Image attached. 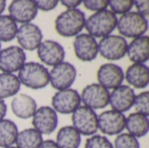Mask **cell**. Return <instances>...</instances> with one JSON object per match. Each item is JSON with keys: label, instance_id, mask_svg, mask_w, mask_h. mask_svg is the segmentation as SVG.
<instances>
[{"label": "cell", "instance_id": "cell-3", "mask_svg": "<svg viewBox=\"0 0 149 148\" xmlns=\"http://www.w3.org/2000/svg\"><path fill=\"white\" fill-rule=\"evenodd\" d=\"M17 78L22 85L32 89H43L49 84V72L45 65L37 62H27L18 71Z\"/></svg>", "mask_w": 149, "mask_h": 148}, {"label": "cell", "instance_id": "cell-22", "mask_svg": "<svg viewBox=\"0 0 149 148\" xmlns=\"http://www.w3.org/2000/svg\"><path fill=\"white\" fill-rule=\"evenodd\" d=\"M125 128L127 130V133L134 138H142L148 133V118L138 113H131L127 118H126Z\"/></svg>", "mask_w": 149, "mask_h": 148}, {"label": "cell", "instance_id": "cell-25", "mask_svg": "<svg viewBox=\"0 0 149 148\" xmlns=\"http://www.w3.org/2000/svg\"><path fill=\"white\" fill-rule=\"evenodd\" d=\"M42 142V134L34 128H27L17 133L15 144L17 148H38Z\"/></svg>", "mask_w": 149, "mask_h": 148}, {"label": "cell", "instance_id": "cell-15", "mask_svg": "<svg viewBox=\"0 0 149 148\" xmlns=\"http://www.w3.org/2000/svg\"><path fill=\"white\" fill-rule=\"evenodd\" d=\"M73 49L76 57L83 62L94 60L99 53L96 39L87 33H79L75 37Z\"/></svg>", "mask_w": 149, "mask_h": 148}, {"label": "cell", "instance_id": "cell-24", "mask_svg": "<svg viewBox=\"0 0 149 148\" xmlns=\"http://www.w3.org/2000/svg\"><path fill=\"white\" fill-rule=\"evenodd\" d=\"M20 86L21 83L17 75L2 72L0 74V99L16 96Z\"/></svg>", "mask_w": 149, "mask_h": 148}, {"label": "cell", "instance_id": "cell-40", "mask_svg": "<svg viewBox=\"0 0 149 148\" xmlns=\"http://www.w3.org/2000/svg\"><path fill=\"white\" fill-rule=\"evenodd\" d=\"M0 51H1V42H0Z\"/></svg>", "mask_w": 149, "mask_h": 148}, {"label": "cell", "instance_id": "cell-26", "mask_svg": "<svg viewBox=\"0 0 149 148\" xmlns=\"http://www.w3.org/2000/svg\"><path fill=\"white\" fill-rule=\"evenodd\" d=\"M17 133V126L13 121L4 119L0 120V147H12Z\"/></svg>", "mask_w": 149, "mask_h": 148}, {"label": "cell", "instance_id": "cell-34", "mask_svg": "<svg viewBox=\"0 0 149 148\" xmlns=\"http://www.w3.org/2000/svg\"><path fill=\"white\" fill-rule=\"evenodd\" d=\"M134 5H135L136 10L139 14L145 17L146 18L149 15V2L148 0H135L134 1Z\"/></svg>", "mask_w": 149, "mask_h": 148}, {"label": "cell", "instance_id": "cell-29", "mask_svg": "<svg viewBox=\"0 0 149 148\" xmlns=\"http://www.w3.org/2000/svg\"><path fill=\"white\" fill-rule=\"evenodd\" d=\"M149 92L148 91L142 92L141 93L135 96L134 107L136 110V113H141L144 116L149 115Z\"/></svg>", "mask_w": 149, "mask_h": 148}, {"label": "cell", "instance_id": "cell-5", "mask_svg": "<svg viewBox=\"0 0 149 148\" xmlns=\"http://www.w3.org/2000/svg\"><path fill=\"white\" fill-rule=\"evenodd\" d=\"M72 126L80 135L93 136L98 131V115L96 113L85 106H79L72 115Z\"/></svg>", "mask_w": 149, "mask_h": 148}, {"label": "cell", "instance_id": "cell-38", "mask_svg": "<svg viewBox=\"0 0 149 148\" xmlns=\"http://www.w3.org/2000/svg\"><path fill=\"white\" fill-rule=\"evenodd\" d=\"M6 6V2L4 0H0V15L3 13Z\"/></svg>", "mask_w": 149, "mask_h": 148}, {"label": "cell", "instance_id": "cell-11", "mask_svg": "<svg viewBox=\"0 0 149 148\" xmlns=\"http://www.w3.org/2000/svg\"><path fill=\"white\" fill-rule=\"evenodd\" d=\"M32 126L40 134L49 135L52 133L58 123L57 113L50 106H41L37 108L32 116Z\"/></svg>", "mask_w": 149, "mask_h": 148}, {"label": "cell", "instance_id": "cell-33", "mask_svg": "<svg viewBox=\"0 0 149 148\" xmlns=\"http://www.w3.org/2000/svg\"><path fill=\"white\" fill-rule=\"evenodd\" d=\"M36 6L38 10H43V11H50L55 9L58 3V1L57 0H38L35 1Z\"/></svg>", "mask_w": 149, "mask_h": 148}, {"label": "cell", "instance_id": "cell-30", "mask_svg": "<svg viewBox=\"0 0 149 148\" xmlns=\"http://www.w3.org/2000/svg\"><path fill=\"white\" fill-rule=\"evenodd\" d=\"M111 11L113 13L124 15L131 10L134 6V1L132 0H111L109 4Z\"/></svg>", "mask_w": 149, "mask_h": 148}, {"label": "cell", "instance_id": "cell-37", "mask_svg": "<svg viewBox=\"0 0 149 148\" xmlns=\"http://www.w3.org/2000/svg\"><path fill=\"white\" fill-rule=\"evenodd\" d=\"M7 113V106L3 99H0V120H3Z\"/></svg>", "mask_w": 149, "mask_h": 148}, {"label": "cell", "instance_id": "cell-39", "mask_svg": "<svg viewBox=\"0 0 149 148\" xmlns=\"http://www.w3.org/2000/svg\"><path fill=\"white\" fill-rule=\"evenodd\" d=\"M3 148H17V147H3Z\"/></svg>", "mask_w": 149, "mask_h": 148}, {"label": "cell", "instance_id": "cell-16", "mask_svg": "<svg viewBox=\"0 0 149 148\" xmlns=\"http://www.w3.org/2000/svg\"><path fill=\"white\" fill-rule=\"evenodd\" d=\"M10 17L22 24L32 21L38 15V9L33 0H14L8 7Z\"/></svg>", "mask_w": 149, "mask_h": 148}, {"label": "cell", "instance_id": "cell-14", "mask_svg": "<svg viewBox=\"0 0 149 148\" xmlns=\"http://www.w3.org/2000/svg\"><path fill=\"white\" fill-rule=\"evenodd\" d=\"M16 38L21 49L34 51L38 49L42 42L43 34L38 25L32 23H28L24 24L17 28Z\"/></svg>", "mask_w": 149, "mask_h": 148}, {"label": "cell", "instance_id": "cell-35", "mask_svg": "<svg viewBox=\"0 0 149 148\" xmlns=\"http://www.w3.org/2000/svg\"><path fill=\"white\" fill-rule=\"evenodd\" d=\"M63 6L66 7L67 10H72V9H77L79 5L81 4L80 0H62L60 1Z\"/></svg>", "mask_w": 149, "mask_h": 148}, {"label": "cell", "instance_id": "cell-32", "mask_svg": "<svg viewBox=\"0 0 149 148\" xmlns=\"http://www.w3.org/2000/svg\"><path fill=\"white\" fill-rule=\"evenodd\" d=\"M82 3L86 9L95 12L107 10L109 4V1L107 0H86Z\"/></svg>", "mask_w": 149, "mask_h": 148}, {"label": "cell", "instance_id": "cell-20", "mask_svg": "<svg viewBox=\"0 0 149 148\" xmlns=\"http://www.w3.org/2000/svg\"><path fill=\"white\" fill-rule=\"evenodd\" d=\"M10 108L15 116L27 120L33 116L37 110L36 101L27 94H17L10 103Z\"/></svg>", "mask_w": 149, "mask_h": 148}, {"label": "cell", "instance_id": "cell-10", "mask_svg": "<svg viewBox=\"0 0 149 148\" xmlns=\"http://www.w3.org/2000/svg\"><path fill=\"white\" fill-rule=\"evenodd\" d=\"M126 116L119 112L108 110L98 115V129L106 135H119L125 129Z\"/></svg>", "mask_w": 149, "mask_h": 148}, {"label": "cell", "instance_id": "cell-23", "mask_svg": "<svg viewBox=\"0 0 149 148\" xmlns=\"http://www.w3.org/2000/svg\"><path fill=\"white\" fill-rule=\"evenodd\" d=\"M55 142L58 148H79L81 135L72 126H66L58 130Z\"/></svg>", "mask_w": 149, "mask_h": 148}, {"label": "cell", "instance_id": "cell-18", "mask_svg": "<svg viewBox=\"0 0 149 148\" xmlns=\"http://www.w3.org/2000/svg\"><path fill=\"white\" fill-rule=\"evenodd\" d=\"M135 93L133 88L128 85H120L113 89L109 94V105L113 111L125 113L130 110L134 102Z\"/></svg>", "mask_w": 149, "mask_h": 148}, {"label": "cell", "instance_id": "cell-28", "mask_svg": "<svg viewBox=\"0 0 149 148\" xmlns=\"http://www.w3.org/2000/svg\"><path fill=\"white\" fill-rule=\"evenodd\" d=\"M113 148H141L136 138L129 133H120L114 140Z\"/></svg>", "mask_w": 149, "mask_h": 148}, {"label": "cell", "instance_id": "cell-31", "mask_svg": "<svg viewBox=\"0 0 149 148\" xmlns=\"http://www.w3.org/2000/svg\"><path fill=\"white\" fill-rule=\"evenodd\" d=\"M85 148H113V145L105 136L93 135L86 140Z\"/></svg>", "mask_w": 149, "mask_h": 148}, {"label": "cell", "instance_id": "cell-21", "mask_svg": "<svg viewBox=\"0 0 149 148\" xmlns=\"http://www.w3.org/2000/svg\"><path fill=\"white\" fill-rule=\"evenodd\" d=\"M124 77L127 83L136 89L148 87L149 83V70L145 64H133L126 71Z\"/></svg>", "mask_w": 149, "mask_h": 148}, {"label": "cell", "instance_id": "cell-4", "mask_svg": "<svg viewBox=\"0 0 149 148\" xmlns=\"http://www.w3.org/2000/svg\"><path fill=\"white\" fill-rule=\"evenodd\" d=\"M121 37L136 38L147 32L148 29V18L141 16L136 11H129L117 20L116 25Z\"/></svg>", "mask_w": 149, "mask_h": 148}, {"label": "cell", "instance_id": "cell-8", "mask_svg": "<svg viewBox=\"0 0 149 148\" xmlns=\"http://www.w3.org/2000/svg\"><path fill=\"white\" fill-rule=\"evenodd\" d=\"M80 104V94L72 88L58 91L52 98V109L61 114L72 113Z\"/></svg>", "mask_w": 149, "mask_h": 148}, {"label": "cell", "instance_id": "cell-7", "mask_svg": "<svg viewBox=\"0 0 149 148\" xmlns=\"http://www.w3.org/2000/svg\"><path fill=\"white\" fill-rule=\"evenodd\" d=\"M76 76L77 71L74 65L69 62L63 61L53 66L49 72V83L58 91L69 89L73 85Z\"/></svg>", "mask_w": 149, "mask_h": 148}, {"label": "cell", "instance_id": "cell-17", "mask_svg": "<svg viewBox=\"0 0 149 148\" xmlns=\"http://www.w3.org/2000/svg\"><path fill=\"white\" fill-rule=\"evenodd\" d=\"M125 77L122 68L113 63L102 65L97 72L99 84L107 90L114 89L121 85Z\"/></svg>", "mask_w": 149, "mask_h": 148}, {"label": "cell", "instance_id": "cell-6", "mask_svg": "<svg viewBox=\"0 0 149 148\" xmlns=\"http://www.w3.org/2000/svg\"><path fill=\"white\" fill-rule=\"evenodd\" d=\"M127 44L125 38L111 34L100 39L98 44V51L107 60H119L125 57Z\"/></svg>", "mask_w": 149, "mask_h": 148}, {"label": "cell", "instance_id": "cell-36", "mask_svg": "<svg viewBox=\"0 0 149 148\" xmlns=\"http://www.w3.org/2000/svg\"><path fill=\"white\" fill-rule=\"evenodd\" d=\"M38 148H58V147L57 146L55 141L52 140H43V142L40 144Z\"/></svg>", "mask_w": 149, "mask_h": 148}, {"label": "cell", "instance_id": "cell-19", "mask_svg": "<svg viewBox=\"0 0 149 148\" xmlns=\"http://www.w3.org/2000/svg\"><path fill=\"white\" fill-rule=\"evenodd\" d=\"M126 54L134 64H145L149 58L148 36L134 38L127 44Z\"/></svg>", "mask_w": 149, "mask_h": 148}, {"label": "cell", "instance_id": "cell-9", "mask_svg": "<svg viewBox=\"0 0 149 148\" xmlns=\"http://www.w3.org/2000/svg\"><path fill=\"white\" fill-rule=\"evenodd\" d=\"M109 91L100 84H90L86 85L81 94L80 99L84 106L92 109H103L109 105Z\"/></svg>", "mask_w": 149, "mask_h": 148}, {"label": "cell", "instance_id": "cell-13", "mask_svg": "<svg viewBox=\"0 0 149 148\" xmlns=\"http://www.w3.org/2000/svg\"><path fill=\"white\" fill-rule=\"evenodd\" d=\"M39 60L46 65L55 66L62 63L65 57L63 46L57 41L46 39L40 43L37 49Z\"/></svg>", "mask_w": 149, "mask_h": 148}, {"label": "cell", "instance_id": "cell-2", "mask_svg": "<svg viewBox=\"0 0 149 148\" xmlns=\"http://www.w3.org/2000/svg\"><path fill=\"white\" fill-rule=\"evenodd\" d=\"M85 13L79 9L66 10L55 20V30L62 37L71 38L79 34L85 27Z\"/></svg>", "mask_w": 149, "mask_h": 148}, {"label": "cell", "instance_id": "cell-1", "mask_svg": "<svg viewBox=\"0 0 149 148\" xmlns=\"http://www.w3.org/2000/svg\"><path fill=\"white\" fill-rule=\"evenodd\" d=\"M117 17L109 10L94 12L86 19L85 28L90 36L95 38H105L115 30Z\"/></svg>", "mask_w": 149, "mask_h": 148}, {"label": "cell", "instance_id": "cell-27", "mask_svg": "<svg viewBox=\"0 0 149 148\" xmlns=\"http://www.w3.org/2000/svg\"><path fill=\"white\" fill-rule=\"evenodd\" d=\"M17 23L8 15H0V42H10L16 38Z\"/></svg>", "mask_w": 149, "mask_h": 148}, {"label": "cell", "instance_id": "cell-12", "mask_svg": "<svg viewBox=\"0 0 149 148\" xmlns=\"http://www.w3.org/2000/svg\"><path fill=\"white\" fill-rule=\"evenodd\" d=\"M26 55L19 46L11 45L0 51V70L5 73L18 72L24 65Z\"/></svg>", "mask_w": 149, "mask_h": 148}]
</instances>
